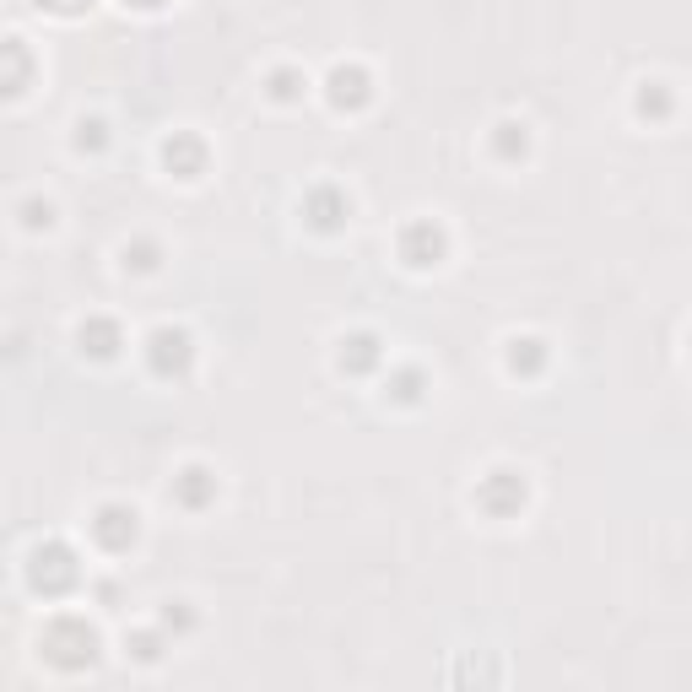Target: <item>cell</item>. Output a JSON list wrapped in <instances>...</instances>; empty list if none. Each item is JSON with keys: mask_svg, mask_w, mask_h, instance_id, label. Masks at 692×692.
<instances>
[{"mask_svg": "<svg viewBox=\"0 0 692 692\" xmlns=\"http://www.w3.org/2000/svg\"><path fill=\"white\" fill-rule=\"evenodd\" d=\"M44 660L60 665V671H87V665L98 660V633H92L82 617L49 622V633H44Z\"/></svg>", "mask_w": 692, "mask_h": 692, "instance_id": "cell-1", "label": "cell"}, {"mask_svg": "<svg viewBox=\"0 0 692 692\" xmlns=\"http://www.w3.org/2000/svg\"><path fill=\"white\" fill-rule=\"evenodd\" d=\"M28 579H33V590H44V595H65V590H76V579H82V563H76V552L65 547V541H49V547L33 552Z\"/></svg>", "mask_w": 692, "mask_h": 692, "instance_id": "cell-2", "label": "cell"}, {"mask_svg": "<svg viewBox=\"0 0 692 692\" xmlns=\"http://www.w3.org/2000/svg\"><path fill=\"white\" fill-rule=\"evenodd\" d=\"M146 363H152V374H163V379L184 374V368H190V336L173 330V325L152 330V341H146Z\"/></svg>", "mask_w": 692, "mask_h": 692, "instance_id": "cell-3", "label": "cell"}, {"mask_svg": "<svg viewBox=\"0 0 692 692\" xmlns=\"http://www.w3.org/2000/svg\"><path fill=\"white\" fill-rule=\"evenodd\" d=\"M476 503H482L487 514H514L519 503H525V482H519L514 471H492L482 487H476Z\"/></svg>", "mask_w": 692, "mask_h": 692, "instance_id": "cell-4", "label": "cell"}, {"mask_svg": "<svg viewBox=\"0 0 692 692\" xmlns=\"http://www.w3.org/2000/svg\"><path fill=\"white\" fill-rule=\"evenodd\" d=\"M92 536H98V547L125 552L130 541H136V514L119 509V503H109V509H98V519H92Z\"/></svg>", "mask_w": 692, "mask_h": 692, "instance_id": "cell-5", "label": "cell"}, {"mask_svg": "<svg viewBox=\"0 0 692 692\" xmlns=\"http://www.w3.org/2000/svg\"><path fill=\"white\" fill-rule=\"evenodd\" d=\"M401 255H406V265H433L444 255V233H438L433 222H411L401 233Z\"/></svg>", "mask_w": 692, "mask_h": 692, "instance_id": "cell-6", "label": "cell"}, {"mask_svg": "<svg viewBox=\"0 0 692 692\" xmlns=\"http://www.w3.org/2000/svg\"><path fill=\"white\" fill-rule=\"evenodd\" d=\"M33 76V55L17 38H0V92H22Z\"/></svg>", "mask_w": 692, "mask_h": 692, "instance_id": "cell-7", "label": "cell"}, {"mask_svg": "<svg viewBox=\"0 0 692 692\" xmlns=\"http://www.w3.org/2000/svg\"><path fill=\"white\" fill-rule=\"evenodd\" d=\"M330 103H336V109H363L368 76L357 71V65H336V71H330Z\"/></svg>", "mask_w": 692, "mask_h": 692, "instance_id": "cell-8", "label": "cell"}, {"mask_svg": "<svg viewBox=\"0 0 692 692\" xmlns=\"http://www.w3.org/2000/svg\"><path fill=\"white\" fill-rule=\"evenodd\" d=\"M163 157H168V168L179 173V179H195V173L206 168V146L195 141V136H173V141L163 146Z\"/></svg>", "mask_w": 692, "mask_h": 692, "instance_id": "cell-9", "label": "cell"}, {"mask_svg": "<svg viewBox=\"0 0 692 692\" xmlns=\"http://www.w3.org/2000/svg\"><path fill=\"white\" fill-rule=\"evenodd\" d=\"M211 492H217V476L201 471V465H190V471L179 476V503H190V509H206Z\"/></svg>", "mask_w": 692, "mask_h": 692, "instance_id": "cell-10", "label": "cell"}, {"mask_svg": "<svg viewBox=\"0 0 692 692\" xmlns=\"http://www.w3.org/2000/svg\"><path fill=\"white\" fill-rule=\"evenodd\" d=\"M379 341L374 336H352V341H346V352H341V368H346V374H368V368H379Z\"/></svg>", "mask_w": 692, "mask_h": 692, "instance_id": "cell-11", "label": "cell"}, {"mask_svg": "<svg viewBox=\"0 0 692 692\" xmlns=\"http://www.w3.org/2000/svg\"><path fill=\"white\" fill-rule=\"evenodd\" d=\"M82 346H87L92 357H114L119 325H114V319H87V325H82Z\"/></svg>", "mask_w": 692, "mask_h": 692, "instance_id": "cell-12", "label": "cell"}, {"mask_svg": "<svg viewBox=\"0 0 692 692\" xmlns=\"http://www.w3.org/2000/svg\"><path fill=\"white\" fill-rule=\"evenodd\" d=\"M309 217H314V228H336V222L346 217V201L336 190H314L309 195Z\"/></svg>", "mask_w": 692, "mask_h": 692, "instance_id": "cell-13", "label": "cell"}, {"mask_svg": "<svg viewBox=\"0 0 692 692\" xmlns=\"http://www.w3.org/2000/svg\"><path fill=\"white\" fill-rule=\"evenodd\" d=\"M541 341H514V352H509V363H514V374H536L541 368Z\"/></svg>", "mask_w": 692, "mask_h": 692, "instance_id": "cell-14", "label": "cell"}, {"mask_svg": "<svg viewBox=\"0 0 692 692\" xmlns=\"http://www.w3.org/2000/svg\"><path fill=\"white\" fill-rule=\"evenodd\" d=\"M498 152H503V157H519V152H525V125H498Z\"/></svg>", "mask_w": 692, "mask_h": 692, "instance_id": "cell-15", "label": "cell"}, {"mask_svg": "<svg viewBox=\"0 0 692 692\" xmlns=\"http://www.w3.org/2000/svg\"><path fill=\"white\" fill-rule=\"evenodd\" d=\"M298 87H303V82H298L292 71H276V76H271V98H282V103L298 98Z\"/></svg>", "mask_w": 692, "mask_h": 692, "instance_id": "cell-16", "label": "cell"}, {"mask_svg": "<svg viewBox=\"0 0 692 692\" xmlns=\"http://www.w3.org/2000/svg\"><path fill=\"white\" fill-rule=\"evenodd\" d=\"M125 265H136V271H152V265H157V249H152V244L125 249Z\"/></svg>", "mask_w": 692, "mask_h": 692, "instance_id": "cell-17", "label": "cell"}, {"mask_svg": "<svg viewBox=\"0 0 692 692\" xmlns=\"http://www.w3.org/2000/svg\"><path fill=\"white\" fill-rule=\"evenodd\" d=\"M163 655V638L157 633H136V660H157Z\"/></svg>", "mask_w": 692, "mask_h": 692, "instance_id": "cell-18", "label": "cell"}, {"mask_svg": "<svg viewBox=\"0 0 692 692\" xmlns=\"http://www.w3.org/2000/svg\"><path fill=\"white\" fill-rule=\"evenodd\" d=\"M190 622H195V617H190L184 606H168V611H163V628H173V633H190Z\"/></svg>", "mask_w": 692, "mask_h": 692, "instance_id": "cell-19", "label": "cell"}, {"mask_svg": "<svg viewBox=\"0 0 692 692\" xmlns=\"http://www.w3.org/2000/svg\"><path fill=\"white\" fill-rule=\"evenodd\" d=\"M417 374H401V379H395V395H401V401H417Z\"/></svg>", "mask_w": 692, "mask_h": 692, "instance_id": "cell-20", "label": "cell"}, {"mask_svg": "<svg viewBox=\"0 0 692 692\" xmlns=\"http://www.w3.org/2000/svg\"><path fill=\"white\" fill-rule=\"evenodd\" d=\"M22 211H28V228H49V206H38V201H28V206H22Z\"/></svg>", "mask_w": 692, "mask_h": 692, "instance_id": "cell-21", "label": "cell"}, {"mask_svg": "<svg viewBox=\"0 0 692 692\" xmlns=\"http://www.w3.org/2000/svg\"><path fill=\"white\" fill-rule=\"evenodd\" d=\"M82 146H103V125H82V136H76Z\"/></svg>", "mask_w": 692, "mask_h": 692, "instance_id": "cell-22", "label": "cell"}, {"mask_svg": "<svg viewBox=\"0 0 692 692\" xmlns=\"http://www.w3.org/2000/svg\"><path fill=\"white\" fill-rule=\"evenodd\" d=\"M38 6H55V11H82V6H92V0H38Z\"/></svg>", "mask_w": 692, "mask_h": 692, "instance_id": "cell-23", "label": "cell"}, {"mask_svg": "<svg viewBox=\"0 0 692 692\" xmlns=\"http://www.w3.org/2000/svg\"><path fill=\"white\" fill-rule=\"evenodd\" d=\"M638 103H644V109H655V114H665V92H644Z\"/></svg>", "mask_w": 692, "mask_h": 692, "instance_id": "cell-24", "label": "cell"}, {"mask_svg": "<svg viewBox=\"0 0 692 692\" xmlns=\"http://www.w3.org/2000/svg\"><path fill=\"white\" fill-rule=\"evenodd\" d=\"M136 6H163V0H136Z\"/></svg>", "mask_w": 692, "mask_h": 692, "instance_id": "cell-25", "label": "cell"}]
</instances>
